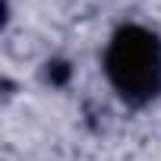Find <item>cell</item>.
Here are the masks:
<instances>
[{"instance_id": "cell-1", "label": "cell", "mask_w": 161, "mask_h": 161, "mask_svg": "<svg viewBox=\"0 0 161 161\" xmlns=\"http://www.w3.org/2000/svg\"><path fill=\"white\" fill-rule=\"evenodd\" d=\"M101 69L117 98L145 108L161 95V38L142 22H123L104 44Z\"/></svg>"}]
</instances>
